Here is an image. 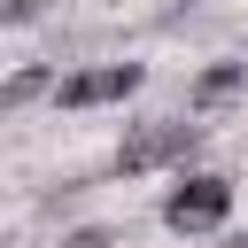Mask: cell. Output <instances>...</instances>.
<instances>
[{
    "label": "cell",
    "mask_w": 248,
    "mask_h": 248,
    "mask_svg": "<svg viewBox=\"0 0 248 248\" xmlns=\"http://www.w3.org/2000/svg\"><path fill=\"white\" fill-rule=\"evenodd\" d=\"M0 16H8V31H31V23H39V16H46V0H8V8H0Z\"/></svg>",
    "instance_id": "cell-7"
},
{
    "label": "cell",
    "mask_w": 248,
    "mask_h": 248,
    "mask_svg": "<svg viewBox=\"0 0 248 248\" xmlns=\"http://www.w3.org/2000/svg\"><path fill=\"white\" fill-rule=\"evenodd\" d=\"M140 85H147L140 62H85V70H62L54 108H70V116H85V108H124Z\"/></svg>",
    "instance_id": "cell-3"
},
{
    "label": "cell",
    "mask_w": 248,
    "mask_h": 248,
    "mask_svg": "<svg viewBox=\"0 0 248 248\" xmlns=\"http://www.w3.org/2000/svg\"><path fill=\"white\" fill-rule=\"evenodd\" d=\"M232 248H248V232H240V240H232Z\"/></svg>",
    "instance_id": "cell-8"
},
{
    "label": "cell",
    "mask_w": 248,
    "mask_h": 248,
    "mask_svg": "<svg viewBox=\"0 0 248 248\" xmlns=\"http://www.w3.org/2000/svg\"><path fill=\"white\" fill-rule=\"evenodd\" d=\"M240 93H248V62H209V70H194V85H186V116L202 124V116L232 108Z\"/></svg>",
    "instance_id": "cell-4"
},
{
    "label": "cell",
    "mask_w": 248,
    "mask_h": 248,
    "mask_svg": "<svg viewBox=\"0 0 248 248\" xmlns=\"http://www.w3.org/2000/svg\"><path fill=\"white\" fill-rule=\"evenodd\" d=\"M194 147H202V124L194 116H140V124H124L108 170L116 178H155V170H178Z\"/></svg>",
    "instance_id": "cell-1"
},
{
    "label": "cell",
    "mask_w": 248,
    "mask_h": 248,
    "mask_svg": "<svg viewBox=\"0 0 248 248\" xmlns=\"http://www.w3.org/2000/svg\"><path fill=\"white\" fill-rule=\"evenodd\" d=\"M54 85H62V70H54V62H16V70H8V85H0V108H31L39 93L54 101Z\"/></svg>",
    "instance_id": "cell-5"
},
{
    "label": "cell",
    "mask_w": 248,
    "mask_h": 248,
    "mask_svg": "<svg viewBox=\"0 0 248 248\" xmlns=\"http://www.w3.org/2000/svg\"><path fill=\"white\" fill-rule=\"evenodd\" d=\"M62 248H124V232H116V225H70Z\"/></svg>",
    "instance_id": "cell-6"
},
{
    "label": "cell",
    "mask_w": 248,
    "mask_h": 248,
    "mask_svg": "<svg viewBox=\"0 0 248 248\" xmlns=\"http://www.w3.org/2000/svg\"><path fill=\"white\" fill-rule=\"evenodd\" d=\"M232 217V178L225 170H186L170 194H163V225L178 232V240H202V232H217Z\"/></svg>",
    "instance_id": "cell-2"
}]
</instances>
